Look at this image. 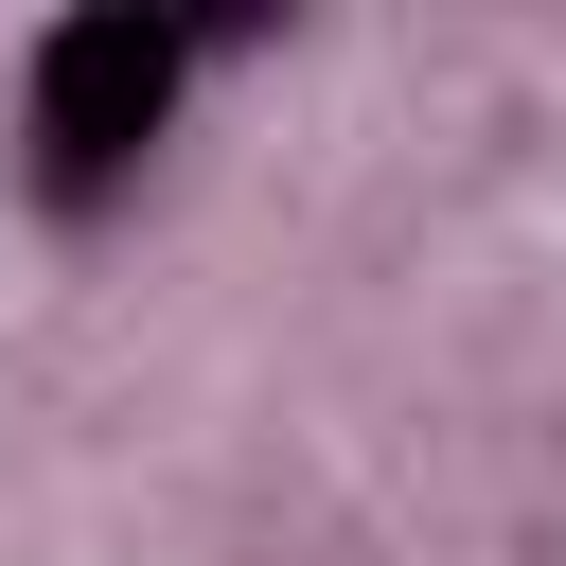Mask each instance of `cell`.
I'll return each instance as SVG.
<instances>
[{
    "instance_id": "1",
    "label": "cell",
    "mask_w": 566,
    "mask_h": 566,
    "mask_svg": "<svg viewBox=\"0 0 566 566\" xmlns=\"http://www.w3.org/2000/svg\"><path fill=\"white\" fill-rule=\"evenodd\" d=\"M195 53H230V35H195V18H124V0H106V18H53L35 71H18V195H35L53 230H106V212L142 195V159H159Z\"/></svg>"
}]
</instances>
